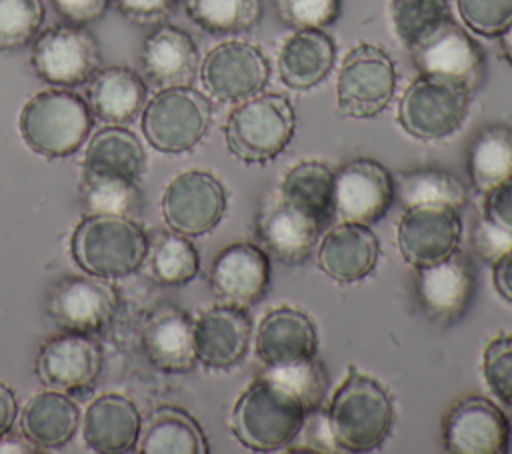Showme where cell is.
<instances>
[{
	"instance_id": "cell-1",
	"label": "cell",
	"mask_w": 512,
	"mask_h": 454,
	"mask_svg": "<svg viewBox=\"0 0 512 454\" xmlns=\"http://www.w3.org/2000/svg\"><path fill=\"white\" fill-rule=\"evenodd\" d=\"M326 418L338 450L370 452L380 448L392 430L394 402L376 378L348 366L330 398Z\"/></svg>"
},
{
	"instance_id": "cell-2",
	"label": "cell",
	"mask_w": 512,
	"mask_h": 454,
	"mask_svg": "<svg viewBox=\"0 0 512 454\" xmlns=\"http://www.w3.org/2000/svg\"><path fill=\"white\" fill-rule=\"evenodd\" d=\"M306 414L294 396L256 376L238 396L230 428L242 446L254 452H274L288 448L296 440Z\"/></svg>"
},
{
	"instance_id": "cell-3",
	"label": "cell",
	"mask_w": 512,
	"mask_h": 454,
	"mask_svg": "<svg viewBox=\"0 0 512 454\" xmlns=\"http://www.w3.org/2000/svg\"><path fill=\"white\" fill-rule=\"evenodd\" d=\"M70 250L92 276L120 278L136 272L148 252V236L134 218L86 214L74 228Z\"/></svg>"
},
{
	"instance_id": "cell-4",
	"label": "cell",
	"mask_w": 512,
	"mask_h": 454,
	"mask_svg": "<svg viewBox=\"0 0 512 454\" xmlns=\"http://www.w3.org/2000/svg\"><path fill=\"white\" fill-rule=\"evenodd\" d=\"M296 116L282 94H256L228 114L224 124L226 148L246 164L274 160L292 140Z\"/></svg>"
},
{
	"instance_id": "cell-5",
	"label": "cell",
	"mask_w": 512,
	"mask_h": 454,
	"mask_svg": "<svg viewBox=\"0 0 512 454\" xmlns=\"http://www.w3.org/2000/svg\"><path fill=\"white\" fill-rule=\"evenodd\" d=\"M88 102L68 90H44L32 96L20 112V132L26 144L50 158L74 154L92 130Z\"/></svg>"
},
{
	"instance_id": "cell-6",
	"label": "cell",
	"mask_w": 512,
	"mask_h": 454,
	"mask_svg": "<svg viewBox=\"0 0 512 454\" xmlns=\"http://www.w3.org/2000/svg\"><path fill=\"white\" fill-rule=\"evenodd\" d=\"M212 122L210 100L192 86L162 88L142 110V132L160 152L192 150Z\"/></svg>"
},
{
	"instance_id": "cell-7",
	"label": "cell",
	"mask_w": 512,
	"mask_h": 454,
	"mask_svg": "<svg viewBox=\"0 0 512 454\" xmlns=\"http://www.w3.org/2000/svg\"><path fill=\"white\" fill-rule=\"evenodd\" d=\"M394 90L396 68L380 46L360 42L344 56L336 78V104L344 116H378L390 104Z\"/></svg>"
},
{
	"instance_id": "cell-8",
	"label": "cell",
	"mask_w": 512,
	"mask_h": 454,
	"mask_svg": "<svg viewBox=\"0 0 512 454\" xmlns=\"http://www.w3.org/2000/svg\"><path fill=\"white\" fill-rule=\"evenodd\" d=\"M470 98L448 80L420 74L400 96L398 124L418 140H442L462 126Z\"/></svg>"
},
{
	"instance_id": "cell-9",
	"label": "cell",
	"mask_w": 512,
	"mask_h": 454,
	"mask_svg": "<svg viewBox=\"0 0 512 454\" xmlns=\"http://www.w3.org/2000/svg\"><path fill=\"white\" fill-rule=\"evenodd\" d=\"M410 50L420 74L448 80L470 96L486 80V60L478 42L452 18L442 22Z\"/></svg>"
},
{
	"instance_id": "cell-10",
	"label": "cell",
	"mask_w": 512,
	"mask_h": 454,
	"mask_svg": "<svg viewBox=\"0 0 512 454\" xmlns=\"http://www.w3.org/2000/svg\"><path fill=\"white\" fill-rule=\"evenodd\" d=\"M30 64L44 82L74 88L86 84L100 68V46L80 24H54L34 38Z\"/></svg>"
},
{
	"instance_id": "cell-11",
	"label": "cell",
	"mask_w": 512,
	"mask_h": 454,
	"mask_svg": "<svg viewBox=\"0 0 512 454\" xmlns=\"http://www.w3.org/2000/svg\"><path fill=\"white\" fill-rule=\"evenodd\" d=\"M270 64L254 44L228 40L214 46L200 64V80L208 96L218 102L238 104L264 90Z\"/></svg>"
},
{
	"instance_id": "cell-12",
	"label": "cell",
	"mask_w": 512,
	"mask_h": 454,
	"mask_svg": "<svg viewBox=\"0 0 512 454\" xmlns=\"http://www.w3.org/2000/svg\"><path fill=\"white\" fill-rule=\"evenodd\" d=\"M226 212V190L206 170H186L174 176L162 194V214L168 226L184 236H202L218 226Z\"/></svg>"
},
{
	"instance_id": "cell-13",
	"label": "cell",
	"mask_w": 512,
	"mask_h": 454,
	"mask_svg": "<svg viewBox=\"0 0 512 454\" xmlns=\"http://www.w3.org/2000/svg\"><path fill=\"white\" fill-rule=\"evenodd\" d=\"M394 202V178L376 160L358 156L334 172V218L374 224Z\"/></svg>"
},
{
	"instance_id": "cell-14",
	"label": "cell",
	"mask_w": 512,
	"mask_h": 454,
	"mask_svg": "<svg viewBox=\"0 0 512 454\" xmlns=\"http://www.w3.org/2000/svg\"><path fill=\"white\" fill-rule=\"evenodd\" d=\"M474 292V266L468 256L458 250L436 264L416 268L418 304L436 324L450 326L462 320L472 306Z\"/></svg>"
},
{
	"instance_id": "cell-15",
	"label": "cell",
	"mask_w": 512,
	"mask_h": 454,
	"mask_svg": "<svg viewBox=\"0 0 512 454\" xmlns=\"http://www.w3.org/2000/svg\"><path fill=\"white\" fill-rule=\"evenodd\" d=\"M510 422L492 400L466 396L442 418V442L452 454H502L508 450Z\"/></svg>"
},
{
	"instance_id": "cell-16",
	"label": "cell",
	"mask_w": 512,
	"mask_h": 454,
	"mask_svg": "<svg viewBox=\"0 0 512 454\" xmlns=\"http://www.w3.org/2000/svg\"><path fill=\"white\" fill-rule=\"evenodd\" d=\"M102 370L100 346L90 334L64 330L42 342L36 374L42 384L66 394H86Z\"/></svg>"
},
{
	"instance_id": "cell-17",
	"label": "cell",
	"mask_w": 512,
	"mask_h": 454,
	"mask_svg": "<svg viewBox=\"0 0 512 454\" xmlns=\"http://www.w3.org/2000/svg\"><path fill=\"white\" fill-rule=\"evenodd\" d=\"M118 308V292L100 276H64L46 298L48 316L70 332L102 330Z\"/></svg>"
},
{
	"instance_id": "cell-18",
	"label": "cell",
	"mask_w": 512,
	"mask_h": 454,
	"mask_svg": "<svg viewBox=\"0 0 512 454\" xmlns=\"http://www.w3.org/2000/svg\"><path fill=\"white\" fill-rule=\"evenodd\" d=\"M462 222L450 206L404 208L398 220V250L414 268L436 264L458 250Z\"/></svg>"
},
{
	"instance_id": "cell-19",
	"label": "cell",
	"mask_w": 512,
	"mask_h": 454,
	"mask_svg": "<svg viewBox=\"0 0 512 454\" xmlns=\"http://www.w3.org/2000/svg\"><path fill=\"white\" fill-rule=\"evenodd\" d=\"M324 226L304 210L286 202L280 194L262 202L256 232L264 252L284 264H302L310 258Z\"/></svg>"
},
{
	"instance_id": "cell-20",
	"label": "cell",
	"mask_w": 512,
	"mask_h": 454,
	"mask_svg": "<svg viewBox=\"0 0 512 454\" xmlns=\"http://www.w3.org/2000/svg\"><path fill=\"white\" fill-rule=\"evenodd\" d=\"M268 286L270 260L256 244L234 242L212 260L210 288L224 304L248 308L264 298Z\"/></svg>"
},
{
	"instance_id": "cell-21",
	"label": "cell",
	"mask_w": 512,
	"mask_h": 454,
	"mask_svg": "<svg viewBox=\"0 0 512 454\" xmlns=\"http://www.w3.org/2000/svg\"><path fill=\"white\" fill-rule=\"evenodd\" d=\"M252 320L246 308L218 304L194 320L196 360L212 370L238 366L250 348Z\"/></svg>"
},
{
	"instance_id": "cell-22",
	"label": "cell",
	"mask_w": 512,
	"mask_h": 454,
	"mask_svg": "<svg viewBox=\"0 0 512 454\" xmlns=\"http://www.w3.org/2000/svg\"><path fill=\"white\" fill-rule=\"evenodd\" d=\"M140 68L156 88L190 86L200 70V54L188 32L162 24L142 42Z\"/></svg>"
},
{
	"instance_id": "cell-23",
	"label": "cell",
	"mask_w": 512,
	"mask_h": 454,
	"mask_svg": "<svg viewBox=\"0 0 512 454\" xmlns=\"http://www.w3.org/2000/svg\"><path fill=\"white\" fill-rule=\"evenodd\" d=\"M380 242L366 224L340 222L320 240L316 262L320 270L340 282L352 284L366 278L378 264Z\"/></svg>"
},
{
	"instance_id": "cell-24",
	"label": "cell",
	"mask_w": 512,
	"mask_h": 454,
	"mask_svg": "<svg viewBox=\"0 0 512 454\" xmlns=\"http://www.w3.org/2000/svg\"><path fill=\"white\" fill-rule=\"evenodd\" d=\"M140 340L146 358L164 372H188L198 362L194 320L174 304H162L148 316Z\"/></svg>"
},
{
	"instance_id": "cell-25",
	"label": "cell",
	"mask_w": 512,
	"mask_h": 454,
	"mask_svg": "<svg viewBox=\"0 0 512 454\" xmlns=\"http://www.w3.org/2000/svg\"><path fill=\"white\" fill-rule=\"evenodd\" d=\"M254 348L262 366L306 360L316 356L318 332L306 312L280 306L260 320Z\"/></svg>"
},
{
	"instance_id": "cell-26",
	"label": "cell",
	"mask_w": 512,
	"mask_h": 454,
	"mask_svg": "<svg viewBox=\"0 0 512 454\" xmlns=\"http://www.w3.org/2000/svg\"><path fill=\"white\" fill-rule=\"evenodd\" d=\"M336 60L332 36L320 28L294 30L278 52L280 80L292 90H308L326 80Z\"/></svg>"
},
{
	"instance_id": "cell-27",
	"label": "cell",
	"mask_w": 512,
	"mask_h": 454,
	"mask_svg": "<svg viewBox=\"0 0 512 454\" xmlns=\"http://www.w3.org/2000/svg\"><path fill=\"white\" fill-rule=\"evenodd\" d=\"M142 428L138 408L120 394H102L86 410L82 434L94 452H126L138 442Z\"/></svg>"
},
{
	"instance_id": "cell-28",
	"label": "cell",
	"mask_w": 512,
	"mask_h": 454,
	"mask_svg": "<svg viewBox=\"0 0 512 454\" xmlns=\"http://www.w3.org/2000/svg\"><path fill=\"white\" fill-rule=\"evenodd\" d=\"M148 88L134 70L126 66L98 68L88 80V106L92 114L108 124H130L144 110Z\"/></svg>"
},
{
	"instance_id": "cell-29",
	"label": "cell",
	"mask_w": 512,
	"mask_h": 454,
	"mask_svg": "<svg viewBox=\"0 0 512 454\" xmlns=\"http://www.w3.org/2000/svg\"><path fill=\"white\" fill-rule=\"evenodd\" d=\"M78 424V406L60 390H46L32 396L20 412V432L38 448H60L68 444Z\"/></svg>"
},
{
	"instance_id": "cell-30",
	"label": "cell",
	"mask_w": 512,
	"mask_h": 454,
	"mask_svg": "<svg viewBox=\"0 0 512 454\" xmlns=\"http://www.w3.org/2000/svg\"><path fill=\"white\" fill-rule=\"evenodd\" d=\"M138 452L142 454H206L208 440L200 424L184 410L162 406L140 428Z\"/></svg>"
},
{
	"instance_id": "cell-31",
	"label": "cell",
	"mask_w": 512,
	"mask_h": 454,
	"mask_svg": "<svg viewBox=\"0 0 512 454\" xmlns=\"http://www.w3.org/2000/svg\"><path fill=\"white\" fill-rule=\"evenodd\" d=\"M466 170L474 190L482 194L512 178V128L506 124L480 128L468 144Z\"/></svg>"
},
{
	"instance_id": "cell-32",
	"label": "cell",
	"mask_w": 512,
	"mask_h": 454,
	"mask_svg": "<svg viewBox=\"0 0 512 454\" xmlns=\"http://www.w3.org/2000/svg\"><path fill=\"white\" fill-rule=\"evenodd\" d=\"M146 168V152L138 136L120 126L112 124L98 130L84 154L86 172L116 174L136 180Z\"/></svg>"
},
{
	"instance_id": "cell-33",
	"label": "cell",
	"mask_w": 512,
	"mask_h": 454,
	"mask_svg": "<svg viewBox=\"0 0 512 454\" xmlns=\"http://www.w3.org/2000/svg\"><path fill=\"white\" fill-rule=\"evenodd\" d=\"M278 194L322 226L334 218V172L322 162L304 160L292 166L284 174Z\"/></svg>"
},
{
	"instance_id": "cell-34",
	"label": "cell",
	"mask_w": 512,
	"mask_h": 454,
	"mask_svg": "<svg viewBox=\"0 0 512 454\" xmlns=\"http://www.w3.org/2000/svg\"><path fill=\"white\" fill-rule=\"evenodd\" d=\"M394 198H398L402 208L450 206L460 210L468 202V190L450 170L416 168L394 178Z\"/></svg>"
},
{
	"instance_id": "cell-35",
	"label": "cell",
	"mask_w": 512,
	"mask_h": 454,
	"mask_svg": "<svg viewBox=\"0 0 512 454\" xmlns=\"http://www.w3.org/2000/svg\"><path fill=\"white\" fill-rule=\"evenodd\" d=\"M78 188L86 214L136 218L144 204L136 180L126 176L84 170Z\"/></svg>"
},
{
	"instance_id": "cell-36",
	"label": "cell",
	"mask_w": 512,
	"mask_h": 454,
	"mask_svg": "<svg viewBox=\"0 0 512 454\" xmlns=\"http://www.w3.org/2000/svg\"><path fill=\"white\" fill-rule=\"evenodd\" d=\"M146 268L154 282L164 286H182L196 278L200 258L194 244L180 232H156L148 238Z\"/></svg>"
},
{
	"instance_id": "cell-37",
	"label": "cell",
	"mask_w": 512,
	"mask_h": 454,
	"mask_svg": "<svg viewBox=\"0 0 512 454\" xmlns=\"http://www.w3.org/2000/svg\"><path fill=\"white\" fill-rule=\"evenodd\" d=\"M258 376L270 380L272 384L294 396L306 412L318 410L326 398L328 372L316 356L286 364L262 366Z\"/></svg>"
},
{
	"instance_id": "cell-38",
	"label": "cell",
	"mask_w": 512,
	"mask_h": 454,
	"mask_svg": "<svg viewBox=\"0 0 512 454\" xmlns=\"http://www.w3.org/2000/svg\"><path fill=\"white\" fill-rule=\"evenodd\" d=\"M194 24L210 34H242L262 16V0H184Z\"/></svg>"
},
{
	"instance_id": "cell-39",
	"label": "cell",
	"mask_w": 512,
	"mask_h": 454,
	"mask_svg": "<svg viewBox=\"0 0 512 454\" xmlns=\"http://www.w3.org/2000/svg\"><path fill=\"white\" fill-rule=\"evenodd\" d=\"M448 18V0H392V24L406 48H412Z\"/></svg>"
},
{
	"instance_id": "cell-40",
	"label": "cell",
	"mask_w": 512,
	"mask_h": 454,
	"mask_svg": "<svg viewBox=\"0 0 512 454\" xmlns=\"http://www.w3.org/2000/svg\"><path fill=\"white\" fill-rule=\"evenodd\" d=\"M42 0H0V50L28 46L44 24Z\"/></svg>"
},
{
	"instance_id": "cell-41",
	"label": "cell",
	"mask_w": 512,
	"mask_h": 454,
	"mask_svg": "<svg viewBox=\"0 0 512 454\" xmlns=\"http://www.w3.org/2000/svg\"><path fill=\"white\" fill-rule=\"evenodd\" d=\"M274 6L278 18L294 30H324L332 26L342 12V0H274Z\"/></svg>"
},
{
	"instance_id": "cell-42",
	"label": "cell",
	"mask_w": 512,
	"mask_h": 454,
	"mask_svg": "<svg viewBox=\"0 0 512 454\" xmlns=\"http://www.w3.org/2000/svg\"><path fill=\"white\" fill-rule=\"evenodd\" d=\"M458 16L480 36H500L512 24V0H456Z\"/></svg>"
},
{
	"instance_id": "cell-43",
	"label": "cell",
	"mask_w": 512,
	"mask_h": 454,
	"mask_svg": "<svg viewBox=\"0 0 512 454\" xmlns=\"http://www.w3.org/2000/svg\"><path fill=\"white\" fill-rule=\"evenodd\" d=\"M482 374L494 396L512 404V336L502 334L486 344L482 352Z\"/></svg>"
},
{
	"instance_id": "cell-44",
	"label": "cell",
	"mask_w": 512,
	"mask_h": 454,
	"mask_svg": "<svg viewBox=\"0 0 512 454\" xmlns=\"http://www.w3.org/2000/svg\"><path fill=\"white\" fill-rule=\"evenodd\" d=\"M472 246L486 264H494L504 252L512 248V232L482 216L474 226Z\"/></svg>"
},
{
	"instance_id": "cell-45",
	"label": "cell",
	"mask_w": 512,
	"mask_h": 454,
	"mask_svg": "<svg viewBox=\"0 0 512 454\" xmlns=\"http://www.w3.org/2000/svg\"><path fill=\"white\" fill-rule=\"evenodd\" d=\"M122 16L138 24H154L172 14L178 0H112Z\"/></svg>"
},
{
	"instance_id": "cell-46",
	"label": "cell",
	"mask_w": 512,
	"mask_h": 454,
	"mask_svg": "<svg viewBox=\"0 0 512 454\" xmlns=\"http://www.w3.org/2000/svg\"><path fill=\"white\" fill-rule=\"evenodd\" d=\"M52 8L70 24H90L104 16L112 0H48Z\"/></svg>"
},
{
	"instance_id": "cell-47",
	"label": "cell",
	"mask_w": 512,
	"mask_h": 454,
	"mask_svg": "<svg viewBox=\"0 0 512 454\" xmlns=\"http://www.w3.org/2000/svg\"><path fill=\"white\" fill-rule=\"evenodd\" d=\"M484 218L512 232V178L500 182L484 196Z\"/></svg>"
},
{
	"instance_id": "cell-48",
	"label": "cell",
	"mask_w": 512,
	"mask_h": 454,
	"mask_svg": "<svg viewBox=\"0 0 512 454\" xmlns=\"http://www.w3.org/2000/svg\"><path fill=\"white\" fill-rule=\"evenodd\" d=\"M492 284L500 298L512 304V248L492 264Z\"/></svg>"
},
{
	"instance_id": "cell-49",
	"label": "cell",
	"mask_w": 512,
	"mask_h": 454,
	"mask_svg": "<svg viewBox=\"0 0 512 454\" xmlns=\"http://www.w3.org/2000/svg\"><path fill=\"white\" fill-rule=\"evenodd\" d=\"M16 412H18V402L14 392L0 382V438L6 436L14 426Z\"/></svg>"
},
{
	"instance_id": "cell-50",
	"label": "cell",
	"mask_w": 512,
	"mask_h": 454,
	"mask_svg": "<svg viewBox=\"0 0 512 454\" xmlns=\"http://www.w3.org/2000/svg\"><path fill=\"white\" fill-rule=\"evenodd\" d=\"M500 46H502L506 60L512 64V24L500 34Z\"/></svg>"
},
{
	"instance_id": "cell-51",
	"label": "cell",
	"mask_w": 512,
	"mask_h": 454,
	"mask_svg": "<svg viewBox=\"0 0 512 454\" xmlns=\"http://www.w3.org/2000/svg\"><path fill=\"white\" fill-rule=\"evenodd\" d=\"M510 406H512V404H510Z\"/></svg>"
}]
</instances>
